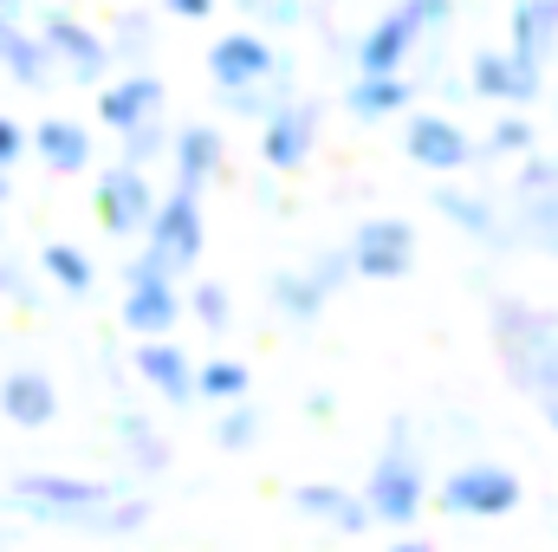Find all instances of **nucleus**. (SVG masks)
I'll list each match as a JSON object with an SVG mask.
<instances>
[{
  "mask_svg": "<svg viewBox=\"0 0 558 552\" xmlns=\"http://www.w3.org/2000/svg\"><path fill=\"white\" fill-rule=\"evenodd\" d=\"M292 507H299L305 520L331 527V533H351V540L377 527L371 507H364V494H351V488H338V481H305V488H292Z\"/></svg>",
  "mask_w": 558,
  "mask_h": 552,
  "instance_id": "22",
  "label": "nucleus"
},
{
  "mask_svg": "<svg viewBox=\"0 0 558 552\" xmlns=\"http://www.w3.org/2000/svg\"><path fill=\"white\" fill-rule=\"evenodd\" d=\"M351 279H403L416 274V228L403 215H364L344 241Z\"/></svg>",
  "mask_w": 558,
  "mask_h": 552,
  "instance_id": "8",
  "label": "nucleus"
},
{
  "mask_svg": "<svg viewBox=\"0 0 558 552\" xmlns=\"http://www.w3.org/2000/svg\"><path fill=\"white\" fill-rule=\"evenodd\" d=\"M318 98H305V92H292L286 105H274L267 118H260V156H267V169H305L312 163V149H318Z\"/></svg>",
  "mask_w": 558,
  "mask_h": 552,
  "instance_id": "10",
  "label": "nucleus"
},
{
  "mask_svg": "<svg viewBox=\"0 0 558 552\" xmlns=\"http://www.w3.org/2000/svg\"><path fill=\"white\" fill-rule=\"evenodd\" d=\"M20 156H26V124L20 118H0V176L20 169Z\"/></svg>",
  "mask_w": 558,
  "mask_h": 552,
  "instance_id": "38",
  "label": "nucleus"
},
{
  "mask_svg": "<svg viewBox=\"0 0 558 552\" xmlns=\"http://www.w3.org/2000/svg\"><path fill=\"white\" fill-rule=\"evenodd\" d=\"M162 7H169L175 20H208V13H215V0H162Z\"/></svg>",
  "mask_w": 558,
  "mask_h": 552,
  "instance_id": "39",
  "label": "nucleus"
},
{
  "mask_svg": "<svg viewBox=\"0 0 558 552\" xmlns=\"http://www.w3.org/2000/svg\"><path fill=\"white\" fill-rule=\"evenodd\" d=\"M208 248V221H202V195L189 189H156V208H149V228H143V254L162 261V274L182 279Z\"/></svg>",
  "mask_w": 558,
  "mask_h": 552,
  "instance_id": "5",
  "label": "nucleus"
},
{
  "mask_svg": "<svg viewBox=\"0 0 558 552\" xmlns=\"http://www.w3.org/2000/svg\"><path fill=\"white\" fill-rule=\"evenodd\" d=\"M507 52L526 72H546V59L558 52V0H513V13H507Z\"/></svg>",
  "mask_w": 558,
  "mask_h": 552,
  "instance_id": "20",
  "label": "nucleus"
},
{
  "mask_svg": "<svg viewBox=\"0 0 558 552\" xmlns=\"http://www.w3.org/2000/svg\"><path fill=\"white\" fill-rule=\"evenodd\" d=\"M428 208H435L454 235H468V241H481V248H520V241H513L507 208H500V202H487V195H474V189H461V182H435Z\"/></svg>",
  "mask_w": 558,
  "mask_h": 552,
  "instance_id": "13",
  "label": "nucleus"
},
{
  "mask_svg": "<svg viewBox=\"0 0 558 552\" xmlns=\"http://www.w3.org/2000/svg\"><path fill=\"white\" fill-rule=\"evenodd\" d=\"M487 325H494V351H500V364H507V384L526 391L533 404L558 397V312L553 305L494 299Z\"/></svg>",
  "mask_w": 558,
  "mask_h": 552,
  "instance_id": "2",
  "label": "nucleus"
},
{
  "mask_svg": "<svg viewBox=\"0 0 558 552\" xmlns=\"http://www.w3.org/2000/svg\"><path fill=\"white\" fill-rule=\"evenodd\" d=\"M7 507H20L39 527L59 533H92V540H124L143 533L149 501L131 494L124 481H98V475H65V468H26L7 481Z\"/></svg>",
  "mask_w": 558,
  "mask_h": 552,
  "instance_id": "1",
  "label": "nucleus"
},
{
  "mask_svg": "<svg viewBox=\"0 0 558 552\" xmlns=\"http://www.w3.org/2000/svg\"><path fill=\"white\" fill-rule=\"evenodd\" d=\"M305 279H312L325 299H338V292L351 286V261H344V248H325V254H312V261H305Z\"/></svg>",
  "mask_w": 558,
  "mask_h": 552,
  "instance_id": "36",
  "label": "nucleus"
},
{
  "mask_svg": "<svg viewBox=\"0 0 558 552\" xmlns=\"http://www.w3.org/2000/svg\"><path fill=\"white\" fill-rule=\"evenodd\" d=\"M416 105V85H410V72H384V79H351L344 85V118L351 124H390V118H403Z\"/></svg>",
  "mask_w": 558,
  "mask_h": 552,
  "instance_id": "23",
  "label": "nucleus"
},
{
  "mask_svg": "<svg viewBox=\"0 0 558 552\" xmlns=\"http://www.w3.org/2000/svg\"><path fill=\"white\" fill-rule=\"evenodd\" d=\"M0 72H7L13 85H26V92H52V85H59V65H52L46 39L26 33L20 20H13V33H7V46H0Z\"/></svg>",
  "mask_w": 558,
  "mask_h": 552,
  "instance_id": "24",
  "label": "nucleus"
},
{
  "mask_svg": "<svg viewBox=\"0 0 558 552\" xmlns=\"http://www.w3.org/2000/svg\"><path fill=\"white\" fill-rule=\"evenodd\" d=\"M0 416H7L13 429H46V422L59 416V384H52L39 364H13V371L0 377Z\"/></svg>",
  "mask_w": 558,
  "mask_h": 552,
  "instance_id": "21",
  "label": "nucleus"
},
{
  "mask_svg": "<svg viewBox=\"0 0 558 552\" xmlns=\"http://www.w3.org/2000/svg\"><path fill=\"white\" fill-rule=\"evenodd\" d=\"M241 7H247V20H260V26H279V33H286V26H299V20L312 13L305 0H241Z\"/></svg>",
  "mask_w": 558,
  "mask_h": 552,
  "instance_id": "37",
  "label": "nucleus"
},
{
  "mask_svg": "<svg viewBox=\"0 0 558 552\" xmlns=\"http://www.w3.org/2000/svg\"><path fill=\"white\" fill-rule=\"evenodd\" d=\"M182 299H189V312H195V325H202V332H215V338H221V332L234 325V299H228V286L202 279V286H189Z\"/></svg>",
  "mask_w": 558,
  "mask_h": 552,
  "instance_id": "32",
  "label": "nucleus"
},
{
  "mask_svg": "<svg viewBox=\"0 0 558 552\" xmlns=\"http://www.w3.org/2000/svg\"><path fill=\"white\" fill-rule=\"evenodd\" d=\"M357 494H364L371 520H384V527H410V520H422V507H428V475H422L416 429H410V422L390 429V442H384V455L371 461V475H364Z\"/></svg>",
  "mask_w": 558,
  "mask_h": 552,
  "instance_id": "4",
  "label": "nucleus"
},
{
  "mask_svg": "<svg viewBox=\"0 0 558 552\" xmlns=\"http://www.w3.org/2000/svg\"><path fill=\"white\" fill-rule=\"evenodd\" d=\"M26 7H33V0H0V13H7V20H20Z\"/></svg>",
  "mask_w": 558,
  "mask_h": 552,
  "instance_id": "41",
  "label": "nucleus"
},
{
  "mask_svg": "<svg viewBox=\"0 0 558 552\" xmlns=\"http://www.w3.org/2000/svg\"><path fill=\"white\" fill-rule=\"evenodd\" d=\"M468 85L487 98V105H507V111H526L539 92H546V72H526L507 46H481L468 52Z\"/></svg>",
  "mask_w": 558,
  "mask_h": 552,
  "instance_id": "14",
  "label": "nucleus"
},
{
  "mask_svg": "<svg viewBox=\"0 0 558 552\" xmlns=\"http://www.w3.org/2000/svg\"><path fill=\"white\" fill-rule=\"evenodd\" d=\"M279 72H292L286 59H279V46L267 33H221L215 46H208V79L221 85V92H247V85H267Z\"/></svg>",
  "mask_w": 558,
  "mask_h": 552,
  "instance_id": "11",
  "label": "nucleus"
},
{
  "mask_svg": "<svg viewBox=\"0 0 558 552\" xmlns=\"http://www.w3.org/2000/svg\"><path fill=\"white\" fill-rule=\"evenodd\" d=\"M390 552H435V547H428V540H416V533H403V540H397Z\"/></svg>",
  "mask_w": 558,
  "mask_h": 552,
  "instance_id": "40",
  "label": "nucleus"
},
{
  "mask_svg": "<svg viewBox=\"0 0 558 552\" xmlns=\"http://www.w3.org/2000/svg\"><path fill=\"white\" fill-rule=\"evenodd\" d=\"M162 105H169V85L156 79V72H124V79H105L98 85V124L105 131H137V124H156L162 118Z\"/></svg>",
  "mask_w": 558,
  "mask_h": 552,
  "instance_id": "15",
  "label": "nucleus"
},
{
  "mask_svg": "<svg viewBox=\"0 0 558 552\" xmlns=\"http://www.w3.org/2000/svg\"><path fill=\"white\" fill-rule=\"evenodd\" d=\"M162 156H169V124H162V118L118 137V163H131V169H149V163H162Z\"/></svg>",
  "mask_w": 558,
  "mask_h": 552,
  "instance_id": "34",
  "label": "nucleus"
},
{
  "mask_svg": "<svg viewBox=\"0 0 558 552\" xmlns=\"http://www.w3.org/2000/svg\"><path fill=\"white\" fill-rule=\"evenodd\" d=\"M215 442H221L228 455H241V448H254V442H260V410H254L247 397H234V404H221V416H215Z\"/></svg>",
  "mask_w": 558,
  "mask_h": 552,
  "instance_id": "31",
  "label": "nucleus"
},
{
  "mask_svg": "<svg viewBox=\"0 0 558 552\" xmlns=\"http://www.w3.org/2000/svg\"><path fill=\"white\" fill-rule=\"evenodd\" d=\"M26 156H39L52 176H78V169H92V131L78 124V118H65V111H52V118H39L33 131H26Z\"/></svg>",
  "mask_w": 558,
  "mask_h": 552,
  "instance_id": "18",
  "label": "nucleus"
},
{
  "mask_svg": "<svg viewBox=\"0 0 558 552\" xmlns=\"http://www.w3.org/2000/svg\"><path fill=\"white\" fill-rule=\"evenodd\" d=\"M39 274L52 279L59 292H92L98 267L85 261V248H72V241H46V248H39Z\"/></svg>",
  "mask_w": 558,
  "mask_h": 552,
  "instance_id": "29",
  "label": "nucleus"
},
{
  "mask_svg": "<svg viewBox=\"0 0 558 552\" xmlns=\"http://www.w3.org/2000/svg\"><path fill=\"white\" fill-rule=\"evenodd\" d=\"M507 221H513V241H526V248H539V254L558 261V189L553 195H520L507 208Z\"/></svg>",
  "mask_w": 558,
  "mask_h": 552,
  "instance_id": "26",
  "label": "nucleus"
},
{
  "mask_svg": "<svg viewBox=\"0 0 558 552\" xmlns=\"http://www.w3.org/2000/svg\"><path fill=\"white\" fill-rule=\"evenodd\" d=\"M539 410H546V429H553V435H558V397H546Z\"/></svg>",
  "mask_w": 558,
  "mask_h": 552,
  "instance_id": "42",
  "label": "nucleus"
},
{
  "mask_svg": "<svg viewBox=\"0 0 558 552\" xmlns=\"http://www.w3.org/2000/svg\"><path fill=\"white\" fill-rule=\"evenodd\" d=\"M105 46H111V59H124V72H137L143 59L156 52V20L137 13V7H124V13L111 20V39H105Z\"/></svg>",
  "mask_w": 558,
  "mask_h": 552,
  "instance_id": "28",
  "label": "nucleus"
},
{
  "mask_svg": "<svg viewBox=\"0 0 558 552\" xmlns=\"http://www.w3.org/2000/svg\"><path fill=\"white\" fill-rule=\"evenodd\" d=\"M124 332L137 338H175V325L189 319V299L175 279H124V305H118Z\"/></svg>",
  "mask_w": 558,
  "mask_h": 552,
  "instance_id": "17",
  "label": "nucleus"
},
{
  "mask_svg": "<svg viewBox=\"0 0 558 552\" xmlns=\"http://www.w3.org/2000/svg\"><path fill=\"white\" fill-rule=\"evenodd\" d=\"M435 501L454 520H507L526 501V488H520V475L507 461H461V468H448V481L435 488Z\"/></svg>",
  "mask_w": 558,
  "mask_h": 552,
  "instance_id": "6",
  "label": "nucleus"
},
{
  "mask_svg": "<svg viewBox=\"0 0 558 552\" xmlns=\"http://www.w3.org/2000/svg\"><path fill=\"white\" fill-rule=\"evenodd\" d=\"M247 384H254V371H247L241 358H208V364H195V397H202V404H234V397H247Z\"/></svg>",
  "mask_w": 558,
  "mask_h": 552,
  "instance_id": "30",
  "label": "nucleus"
},
{
  "mask_svg": "<svg viewBox=\"0 0 558 552\" xmlns=\"http://www.w3.org/2000/svg\"><path fill=\"white\" fill-rule=\"evenodd\" d=\"M92 208H98V228H105L111 241H143L149 208H156V182H149V169H131V163L98 169V182H92Z\"/></svg>",
  "mask_w": 558,
  "mask_h": 552,
  "instance_id": "9",
  "label": "nucleus"
},
{
  "mask_svg": "<svg viewBox=\"0 0 558 552\" xmlns=\"http://www.w3.org/2000/svg\"><path fill=\"white\" fill-rule=\"evenodd\" d=\"M403 156L416 169H428V176H454V169L474 163V137L454 118H441V111H410L403 118Z\"/></svg>",
  "mask_w": 558,
  "mask_h": 552,
  "instance_id": "12",
  "label": "nucleus"
},
{
  "mask_svg": "<svg viewBox=\"0 0 558 552\" xmlns=\"http://www.w3.org/2000/svg\"><path fill=\"white\" fill-rule=\"evenodd\" d=\"M448 20H454V0H397L384 20H371V26L357 33L351 65H357L364 79L403 72V65H410V52H422L428 39H441V33H448Z\"/></svg>",
  "mask_w": 558,
  "mask_h": 552,
  "instance_id": "3",
  "label": "nucleus"
},
{
  "mask_svg": "<svg viewBox=\"0 0 558 552\" xmlns=\"http://www.w3.org/2000/svg\"><path fill=\"white\" fill-rule=\"evenodd\" d=\"M39 39H46V52H52V65H59V79H72V85H105L111 79V46H105V33H92L78 13H65V7H46L39 13V26H33Z\"/></svg>",
  "mask_w": 558,
  "mask_h": 552,
  "instance_id": "7",
  "label": "nucleus"
},
{
  "mask_svg": "<svg viewBox=\"0 0 558 552\" xmlns=\"http://www.w3.org/2000/svg\"><path fill=\"white\" fill-rule=\"evenodd\" d=\"M0 208H7V176H0ZM0 228H7V221H0Z\"/></svg>",
  "mask_w": 558,
  "mask_h": 552,
  "instance_id": "43",
  "label": "nucleus"
},
{
  "mask_svg": "<svg viewBox=\"0 0 558 552\" xmlns=\"http://www.w3.org/2000/svg\"><path fill=\"white\" fill-rule=\"evenodd\" d=\"M267 299H274V312L292 325V332H312V325L325 319V305H331V299L305 279V267H286V274H274V279H267Z\"/></svg>",
  "mask_w": 558,
  "mask_h": 552,
  "instance_id": "25",
  "label": "nucleus"
},
{
  "mask_svg": "<svg viewBox=\"0 0 558 552\" xmlns=\"http://www.w3.org/2000/svg\"><path fill=\"white\" fill-rule=\"evenodd\" d=\"M111 435L124 442V455L137 461L143 475H162V468H169V448H162V435H156V422H149L143 410H131V404H124V410L111 416Z\"/></svg>",
  "mask_w": 558,
  "mask_h": 552,
  "instance_id": "27",
  "label": "nucleus"
},
{
  "mask_svg": "<svg viewBox=\"0 0 558 552\" xmlns=\"http://www.w3.org/2000/svg\"><path fill=\"white\" fill-rule=\"evenodd\" d=\"M553 189H558V156L526 149V156H520V176H513V202H520V195H553Z\"/></svg>",
  "mask_w": 558,
  "mask_h": 552,
  "instance_id": "35",
  "label": "nucleus"
},
{
  "mask_svg": "<svg viewBox=\"0 0 558 552\" xmlns=\"http://www.w3.org/2000/svg\"><path fill=\"white\" fill-rule=\"evenodd\" d=\"M169 163H175V189L202 195L228 176V137L215 124H175L169 131Z\"/></svg>",
  "mask_w": 558,
  "mask_h": 552,
  "instance_id": "16",
  "label": "nucleus"
},
{
  "mask_svg": "<svg viewBox=\"0 0 558 552\" xmlns=\"http://www.w3.org/2000/svg\"><path fill=\"white\" fill-rule=\"evenodd\" d=\"M526 149H539V131L526 111H507L487 124V156H526Z\"/></svg>",
  "mask_w": 558,
  "mask_h": 552,
  "instance_id": "33",
  "label": "nucleus"
},
{
  "mask_svg": "<svg viewBox=\"0 0 558 552\" xmlns=\"http://www.w3.org/2000/svg\"><path fill=\"white\" fill-rule=\"evenodd\" d=\"M137 377L162 404H195V358L182 338H137Z\"/></svg>",
  "mask_w": 558,
  "mask_h": 552,
  "instance_id": "19",
  "label": "nucleus"
}]
</instances>
